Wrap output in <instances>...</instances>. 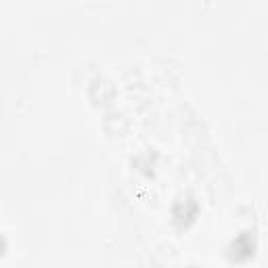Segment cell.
Returning a JSON list of instances; mask_svg holds the SVG:
<instances>
[{
  "label": "cell",
  "mask_w": 268,
  "mask_h": 268,
  "mask_svg": "<svg viewBox=\"0 0 268 268\" xmlns=\"http://www.w3.org/2000/svg\"><path fill=\"white\" fill-rule=\"evenodd\" d=\"M243 241H245V235H243V237H239L237 241L233 243V249L237 251V256L243 254V256L247 258V256L254 254V243H251V239H247V243H243Z\"/></svg>",
  "instance_id": "6da1fadb"
}]
</instances>
